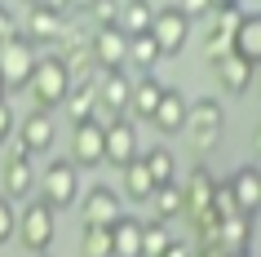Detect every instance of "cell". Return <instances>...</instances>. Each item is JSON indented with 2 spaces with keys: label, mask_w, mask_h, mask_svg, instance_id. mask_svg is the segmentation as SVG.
<instances>
[{
  "label": "cell",
  "mask_w": 261,
  "mask_h": 257,
  "mask_svg": "<svg viewBox=\"0 0 261 257\" xmlns=\"http://www.w3.org/2000/svg\"><path fill=\"white\" fill-rule=\"evenodd\" d=\"M160 94H164V84L155 80V71H138V80L128 89V111H124V115H128V120H151Z\"/></svg>",
  "instance_id": "cell-20"
},
{
  "label": "cell",
  "mask_w": 261,
  "mask_h": 257,
  "mask_svg": "<svg viewBox=\"0 0 261 257\" xmlns=\"http://www.w3.org/2000/svg\"><path fill=\"white\" fill-rule=\"evenodd\" d=\"M226 186H230V200H234L239 213H248V217L261 213V169H257V160L239 164V169L226 177Z\"/></svg>",
  "instance_id": "cell-13"
},
{
  "label": "cell",
  "mask_w": 261,
  "mask_h": 257,
  "mask_svg": "<svg viewBox=\"0 0 261 257\" xmlns=\"http://www.w3.org/2000/svg\"><path fill=\"white\" fill-rule=\"evenodd\" d=\"M14 240L27 248V253H49L58 240V208L44 204L40 195H27L22 208H18V226H14Z\"/></svg>",
  "instance_id": "cell-1"
},
{
  "label": "cell",
  "mask_w": 261,
  "mask_h": 257,
  "mask_svg": "<svg viewBox=\"0 0 261 257\" xmlns=\"http://www.w3.org/2000/svg\"><path fill=\"white\" fill-rule=\"evenodd\" d=\"M14 226H18V204L9 195H0V248L14 240Z\"/></svg>",
  "instance_id": "cell-32"
},
{
  "label": "cell",
  "mask_w": 261,
  "mask_h": 257,
  "mask_svg": "<svg viewBox=\"0 0 261 257\" xmlns=\"http://www.w3.org/2000/svg\"><path fill=\"white\" fill-rule=\"evenodd\" d=\"M155 208V217L160 222H173V217H181V186H177V177L173 182H160V186L151 191V200H146Z\"/></svg>",
  "instance_id": "cell-26"
},
{
  "label": "cell",
  "mask_w": 261,
  "mask_h": 257,
  "mask_svg": "<svg viewBox=\"0 0 261 257\" xmlns=\"http://www.w3.org/2000/svg\"><path fill=\"white\" fill-rule=\"evenodd\" d=\"M80 253H89V257H107V253H111V226L84 222V230H80Z\"/></svg>",
  "instance_id": "cell-30"
},
{
  "label": "cell",
  "mask_w": 261,
  "mask_h": 257,
  "mask_svg": "<svg viewBox=\"0 0 261 257\" xmlns=\"http://www.w3.org/2000/svg\"><path fill=\"white\" fill-rule=\"evenodd\" d=\"M0 98H9V89H5V76H0Z\"/></svg>",
  "instance_id": "cell-39"
},
{
  "label": "cell",
  "mask_w": 261,
  "mask_h": 257,
  "mask_svg": "<svg viewBox=\"0 0 261 257\" xmlns=\"http://www.w3.org/2000/svg\"><path fill=\"white\" fill-rule=\"evenodd\" d=\"M217 253H257V217L226 213L217 230Z\"/></svg>",
  "instance_id": "cell-14"
},
{
  "label": "cell",
  "mask_w": 261,
  "mask_h": 257,
  "mask_svg": "<svg viewBox=\"0 0 261 257\" xmlns=\"http://www.w3.org/2000/svg\"><path fill=\"white\" fill-rule=\"evenodd\" d=\"M151 18H155V0H120L115 27L124 36H142V31H151Z\"/></svg>",
  "instance_id": "cell-24"
},
{
  "label": "cell",
  "mask_w": 261,
  "mask_h": 257,
  "mask_svg": "<svg viewBox=\"0 0 261 257\" xmlns=\"http://www.w3.org/2000/svg\"><path fill=\"white\" fill-rule=\"evenodd\" d=\"M128 89H133V76H124V67H111V71H97L93 76V94H97V107H93V120H115L128 111Z\"/></svg>",
  "instance_id": "cell-6"
},
{
  "label": "cell",
  "mask_w": 261,
  "mask_h": 257,
  "mask_svg": "<svg viewBox=\"0 0 261 257\" xmlns=\"http://www.w3.org/2000/svg\"><path fill=\"white\" fill-rule=\"evenodd\" d=\"M62 107H67L71 124H80V120H93V107H97L93 80H80V84H71V89H67V98H62Z\"/></svg>",
  "instance_id": "cell-25"
},
{
  "label": "cell",
  "mask_w": 261,
  "mask_h": 257,
  "mask_svg": "<svg viewBox=\"0 0 261 257\" xmlns=\"http://www.w3.org/2000/svg\"><path fill=\"white\" fill-rule=\"evenodd\" d=\"M230 54H239V58H248V62L261 67V14L239 18V27H234V36H230Z\"/></svg>",
  "instance_id": "cell-22"
},
{
  "label": "cell",
  "mask_w": 261,
  "mask_h": 257,
  "mask_svg": "<svg viewBox=\"0 0 261 257\" xmlns=\"http://www.w3.org/2000/svg\"><path fill=\"white\" fill-rule=\"evenodd\" d=\"M120 213H124V195L115 186H89V191H84V200H80V217H84V222L111 226Z\"/></svg>",
  "instance_id": "cell-18"
},
{
  "label": "cell",
  "mask_w": 261,
  "mask_h": 257,
  "mask_svg": "<svg viewBox=\"0 0 261 257\" xmlns=\"http://www.w3.org/2000/svg\"><path fill=\"white\" fill-rule=\"evenodd\" d=\"M230 54V36H217V31H208V44H204V58H208V67L217 62V58Z\"/></svg>",
  "instance_id": "cell-33"
},
{
  "label": "cell",
  "mask_w": 261,
  "mask_h": 257,
  "mask_svg": "<svg viewBox=\"0 0 261 257\" xmlns=\"http://www.w3.org/2000/svg\"><path fill=\"white\" fill-rule=\"evenodd\" d=\"M14 137L31 151V155H36V160H40V155H49V151H54V142H58L54 111H40V107H36V111H27V115H22V120L14 124Z\"/></svg>",
  "instance_id": "cell-10"
},
{
  "label": "cell",
  "mask_w": 261,
  "mask_h": 257,
  "mask_svg": "<svg viewBox=\"0 0 261 257\" xmlns=\"http://www.w3.org/2000/svg\"><path fill=\"white\" fill-rule=\"evenodd\" d=\"M14 124H18L14 107H9V102H5V98H0V147H5V142H9V137H14Z\"/></svg>",
  "instance_id": "cell-34"
},
{
  "label": "cell",
  "mask_w": 261,
  "mask_h": 257,
  "mask_svg": "<svg viewBox=\"0 0 261 257\" xmlns=\"http://www.w3.org/2000/svg\"><path fill=\"white\" fill-rule=\"evenodd\" d=\"M111 253H120V257H142V222H138V217L120 213L115 222H111Z\"/></svg>",
  "instance_id": "cell-23"
},
{
  "label": "cell",
  "mask_w": 261,
  "mask_h": 257,
  "mask_svg": "<svg viewBox=\"0 0 261 257\" xmlns=\"http://www.w3.org/2000/svg\"><path fill=\"white\" fill-rule=\"evenodd\" d=\"M89 49H93V62L97 71H111V67H128V36L120 27H102L89 36Z\"/></svg>",
  "instance_id": "cell-17"
},
{
  "label": "cell",
  "mask_w": 261,
  "mask_h": 257,
  "mask_svg": "<svg viewBox=\"0 0 261 257\" xmlns=\"http://www.w3.org/2000/svg\"><path fill=\"white\" fill-rule=\"evenodd\" d=\"M5 160H0V195H9L14 204H22L27 195H36V155L22 142H5Z\"/></svg>",
  "instance_id": "cell-4"
},
{
  "label": "cell",
  "mask_w": 261,
  "mask_h": 257,
  "mask_svg": "<svg viewBox=\"0 0 261 257\" xmlns=\"http://www.w3.org/2000/svg\"><path fill=\"white\" fill-rule=\"evenodd\" d=\"M36 195H40L44 204H54L58 213L71 208V204L80 200V169L71 160H49L40 173H36Z\"/></svg>",
  "instance_id": "cell-5"
},
{
  "label": "cell",
  "mask_w": 261,
  "mask_h": 257,
  "mask_svg": "<svg viewBox=\"0 0 261 257\" xmlns=\"http://www.w3.org/2000/svg\"><path fill=\"white\" fill-rule=\"evenodd\" d=\"M151 191H155V177H151V169H146L142 155H133L128 164H120V195H124V200L146 204V200H151Z\"/></svg>",
  "instance_id": "cell-21"
},
{
  "label": "cell",
  "mask_w": 261,
  "mask_h": 257,
  "mask_svg": "<svg viewBox=\"0 0 261 257\" xmlns=\"http://www.w3.org/2000/svg\"><path fill=\"white\" fill-rule=\"evenodd\" d=\"M186 107H191V98L181 94V89H168V84H164V94H160V102H155V111H151V124L164 137L181 133V124H186Z\"/></svg>",
  "instance_id": "cell-19"
},
{
  "label": "cell",
  "mask_w": 261,
  "mask_h": 257,
  "mask_svg": "<svg viewBox=\"0 0 261 257\" xmlns=\"http://www.w3.org/2000/svg\"><path fill=\"white\" fill-rule=\"evenodd\" d=\"M14 31H18V18H14V9H9V5H0V44L9 40Z\"/></svg>",
  "instance_id": "cell-36"
},
{
  "label": "cell",
  "mask_w": 261,
  "mask_h": 257,
  "mask_svg": "<svg viewBox=\"0 0 261 257\" xmlns=\"http://www.w3.org/2000/svg\"><path fill=\"white\" fill-rule=\"evenodd\" d=\"M142 160H146V169H151L155 186H160V182H173V177H177V155H173L168 147H146V151H142Z\"/></svg>",
  "instance_id": "cell-28"
},
{
  "label": "cell",
  "mask_w": 261,
  "mask_h": 257,
  "mask_svg": "<svg viewBox=\"0 0 261 257\" xmlns=\"http://www.w3.org/2000/svg\"><path fill=\"white\" fill-rule=\"evenodd\" d=\"M22 5H36V0H22Z\"/></svg>",
  "instance_id": "cell-41"
},
{
  "label": "cell",
  "mask_w": 261,
  "mask_h": 257,
  "mask_svg": "<svg viewBox=\"0 0 261 257\" xmlns=\"http://www.w3.org/2000/svg\"><path fill=\"white\" fill-rule=\"evenodd\" d=\"M71 164L102 169V120H80L71 129Z\"/></svg>",
  "instance_id": "cell-15"
},
{
  "label": "cell",
  "mask_w": 261,
  "mask_h": 257,
  "mask_svg": "<svg viewBox=\"0 0 261 257\" xmlns=\"http://www.w3.org/2000/svg\"><path fill=\"white\" fill-rule=\"evenodd\" d=\"M93 0H71V14H80V9H89Z\"/></svg>",
  "instance_id": "cell-38"
},
{
  "label": "cell",
  "mask_w": 261,
  "mask_h": 257,
  "mask_svg": "<svg viewBox=\"0 0 261 257\" xmlns=\"http://www.w3.org/2000/svg\"><path fill=\"white\" fill-rule=\"evenodd\" d=\"M181 133H186V142H191L199 155L217 151L221 133H226V107H221L217 98H195L191 107H186V124H181Z\"/></svg>",
  "instance_id": "cell-2"
},
{
  "label": "cell",
  "mask_w": 261,
  "mask_h": 257,
  "mask_svg": "<svg viewBox=\"0 0 261 257\" xmlns=\"http://www.w3.org/2000/svg\"><path fill=\"white\" fill-rule=\"evenodd\" d=\"M217 5H234V0H213V9H217Z\"/></svg>",
  "instance_id": "cell-40"
},
{
  "label": "cell",
  "mask_w": 261,
  "mask_h": 257,
  "mask_svg": "<svg viewBox=\"0 0 261 257\" xmlns=\"http://www.w3.org/2000/svg\"><path fill=\"white\" fill-rule=\"evenodd\" d=\"M151 36L160 44V54L164 58H177L186 44H191V18L181 14L177 5H164V9H155L151 18Z\"/></svg>",
  "instance_id": "cell-9"
},
{
  "label": "cell",
  "mask_w": 261,
  "mask_h": 257,
  "mask_svg": "<svg viewBox=\"0 0 261 257\" xmlns=\"http://www.w3.org/2000/svg\"><path fill=\"white\" fill-rule=\"evenodd\" d=\"M40 5H49L54 14H71V0H40Z\"/></svg>",
  "instance_id": "cell-37"
},
{
  "label": "cell",
  "mask_w": 261,
  "mask_h": 257,
  "mask_svg": "<svg viewBox=\"0 0 261 257\" xmlns=\"http://www.w3.org/2000/svg\"><path fill=\"white\" fill-rule=\"evenodd\" d=\"M168 244H173V222H146L142 226V253L146 257H164L168 253Z\"/></svg>",
  "instance_id": "cell-29"
},
{
  "label": "cell",
  "mask_w": 261,
  "mask_h": 257,
  "mask_svg": "<svg viewBox=\"0 0 261 257\" xmlns=\"http://www.w3.org/2000/svg\"><path fill=\"white\" fill-rule=\"evenodd\" d=\"M177 186H181V217H186V222H195L199 213L213 208V186H217V177H213V169H208L204 160L195 164L191 173H186V182H177Z\"/></svg>",
  "instance_id": "cell-11"
},
{
  "label": "cell",
  "mask_w": 261,
  "mask_h": 257,
  "mask_svg": "<svg viewBox=\"0 0 261 257\" xmlns=\"http://www.w3.org/2000/svg\"><path fill=\"white\" fill-rule=\"evenodd\" d=\"M177 9L195 22V18H208V14H213V0H177Z\"/></svg>",
  "instance_id": "cell-35"
},
{
  "label": "cell",
  "mask_w": 261,
  "mask_h": 257,
  "mask_svg": "<svg viewBox=\"0 0 261 257\" xmlns=\"http://www.w3.org/2000/svg\"><path fill=\"white\" fill-rule=\"evenodd\" d=\"M62 22H67V14H54L49 5H27V22H22V36H27L36 49H44V44H58V36H62Z\"/></svg>",
  "instance_id": "cell-16"
},
{
  "label": "cell",
  "mask_w": 261,
  "mask_h": 257,
  "mask_svg": "<svg viewBox=\"0 0 261 257\" xmlns=\"http://www.w3.org/2000/svg\"><path fill=\"white\" fill-rule=\"evenodd\" d=\"M36 58H40V49H36L22 31H14L9 40L0 44V76H5V89H9V94H14V89H27Z\"/></svg>",
  "instance_id": "cell-7"
},
{
  "label": "cell",
  "mask_w": 261,
  "mask_h": 257,
  "mask_svg": "<svg viewBox=\"0 0 261 257\" xmlns=\"http://www.w3.org/2000/svg\"><path fill=\"white\" fill-rule=\"evenodd\" d=\"M67 89H71V76H67V67H62V58L40 54L36 67H31V80H27V94L36 98V107L40 111H62Z\"/></svg>",
  "instance_id": "cell-3"
},
{
  "label": "cell",
  "mask_w": 261,
  "mask_h": 257,
  "mask_svg": "<svg viewBox=\"0 0 261 257\" xmlns=\"http://www.w3.org/2000/svg\"><path fill=\"white\" fill-rule=\"evenodd\" d=\"M160 44H155L151 31H142V36H128V67H138V71H155L160 67Z\"/></svg>",
  "instance_id": "cell-27"
},
{
  "label": "cell",
  "mask_w": 261,
  "mask_h": 257,
  "mask_svg": "<svg viewBox=\"0 0 261 257\" xmlns=\"http://www.w3.org/2000/svg\"><path fill=\"white\" fill-rule=\"evenodd\" d=\"M213 71H217V84L226 98H248L252 94V84H257V62H248V58L239 54H226L213 62Z\"/></svg>",
  "instance_id": "cell-12"
},
{
  "label": "cell",
  "mask_w": 261,
  "mask_h": 257,
  "mask_svg": "<svg viewBox=\"0 0 261 257\" xmlns=\"http://www.w3.org/2000/svg\"><path fill=\"white\" fill-rule=\"evenodd\" d=\"M84 14V22L93 31H102V27H115V18H120V0H93L89 9H80Z\"/></svg>",
  "instance_id": "cell-31"
},
{
  "label": "cell",
  "mask_w": 261,
  "mask_h": 257,
  "mask_svg": "<svg viewBox=\"0 0 261 257\" xmlns=\"http://www.w3.org/2000/svg\"><path fill=\"white\" fill-rule=\"evenodd\" d=\"M133 155H142V137H138V124L128 115H115V120L102 124V164L120 169L128 164Z\"/></svg>",
  "instance_id": "cell-8"
}]
</instances>
